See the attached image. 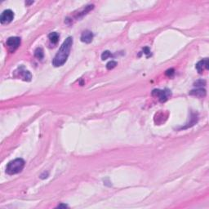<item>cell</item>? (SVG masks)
<instances>
[{
    "instance_id": "cell-11",
    "label": "cell",
    "mask_w": 209,
    "mask_h": 209,
    "mask_svg": "<svg viewBox=\"0 0 209 209\" xmlns=\"http://www.w3.org/2000/svg\"><path fill=\"white\" fill-rule=\"evenodd\" d=\"M34 56H35V57L36 58H38L39 60H42V58H43V56H44V54H43V51H42V49L41 48H38L35 50V51H34Z\"/></svg>"
},
{
    "instance_id": "cell-12",
    "label": "cell",
    "mask_w": 209,
    "mask_h": 209,
    "mask_svg": "<svg viewBox=\"0 0 209 209\" xmlns=\"http://www.w3.org/2000/svg\"><path fill=\"white\" fill-rule=\"evenodd\" d=\"M116 65H117V62H116V61H110L109 63H107L106 67H107L108 70H112V69H114Z\"/></svg>"
},
{
    "instance_id": "cell-6",
    "label": "cell",
    "mask_w": 209,
    "mask_h": 209,
    "mask_svg": "<svg viewBox=\"0 0 209 209\" xmlns=\"http://www.w3.org/2000/svg\"><path fill=\"white\" fill-rule=\"evenodd\" d=\"M92 39H93V34L89 30H85L81 35V41L85 43H90L92 41Z\"/></svg>"
},
{
    "instance_id": "cell-1",
    "label": "cell",
    "mask_w": 209,
    "mask_h": 209,
    "mask_svg": "<svg viewBox=\"0 0 209 209\" xmlns=\"http://www.w3.org/2000/svg\"><path fill=\"white\" fill-rule=\"evenodd\" d=\"M72 45H73V39L71 37H69L63 42L62 45L61 46L59 51H57V55L52 60V65L55 67H59L65 64V61L68 59Z\"/></svg>"
},
{
    "instance_id": "cell-14",
    "label": "cell",
    "mask_w": 209,
    "mask_h": 209,
    "mask_svg": "<svg viewBox=\"0 0 209 209\" xmlns=\"http://www.w3.org/2000/svg\"><path fill=\"white\" fill-rule=\"evenodd\" d=\"M173 73H174V70H173V69H171V70H169L167 71V73H166V74L169 76V75H171V74H173Z\"/></svg>"
},
{
    "instance_id": "cell-4",
    "label": "cell",
    "mask_w": 209,
    "mask_h": 209,
    "mask_svg": "<svg viewBox=\"0 0 209 209\" xmlns=\"http://www.w3.org/2000/svg\"><path fill=\"white\" fill-rule=\"evenodd\" d=\"M13 19H14V12L10 9L5 10L0 17V21L2 24H8L11 22Z\"/></svg>"
},
{
    "instance_id": "cell-16",
    "label": "cell",
    "mask_w": 209,
    "mask_h": 209,
    "mask_svg": "<svg viewBox=\"0 0 209 209\" xmlns=\"http://www.w3.org/2000/svg\"><path fill=\"white\" fill-rule=\"evenodd\" d=\"M67 207V206H66V205H59V206H58V207Z\"/></svg>"
},
{
    "instance_id": "cell-8",
    "label": "cell",
    "mask_w": 209,
    "mask_h": 209,
    "mask_svg": "<svg viewBox=\"0 0 209 209\" xmlns=\"http://www.w3.org/2000/svg\"><path fill=\"white\" fill-rule=\"evenodd\" d=\"M19 74L20 76L25 81H30L32 79V75L31 73H30V71L26 70L24 69V67H20L19 68Z\"/></svg>"
},
{
    "instance_id": "cell-13",
    "label": "cell",
    "mask_w": 209,
    "mask_h": 209,
    "mask_svg": "<svg viewBox=\"0 0 209 209\" xmlns=\"http://www.w3.org/2000/svg\"><path fill=\"white\" fill-rule=\"evenodd\" d=\"M110 57H111V53H110L109 51H104L103 53H102L101 59L102 60H106Z\"/></svg>"
},
{
    "instance_id": "cell-9",
    "label": "cell",
    "mask_w": 209,
    "mask_h": 209,
    "mask_svg": "<svg viewBox=\"0 0 209 209\" xmlns=\"http://www.w3.org/2000/svg\"><path fill=\"white\" fill-rule=\"evenodd\" d=\"M190 95H194V96H199V97H204L206 96V91L203 89L202 88H198L196 90H193L190 92Z\"/></svg>"
},
{
    "instance_id": "cell-3",
    "label": "cell",
    "mask_w": 209,
    "mask_h": 209,
    "mask_svg": "<svg viewBox=\"0 0 209 209\" xmlns=\"http://www.w3.org/2000/svg\"><path fill=\"white\" fill-rule=\"evenodd\" d=\"M152 95L154 96L158 97V99L160 100V101L164 102L166 101L169 96H171V92L169 90H154L152 92Z\"/></svg>"
},
{
    "instance_id": "cell-7",
    "label": "cell",
    "mask_w": 209,
    "mask_h": 209,
    "mask_svg": "<svg viewBox=\"0 0 209 209\" xmlns=\"http://www.w3.org/2000/svg\"><path fill=\"white\" fill-rule=\"evenodd\" d=\"M196 69H197V70L198 71V73H203L205 69L207 70V69H208V61H207V58H206V59L204 60H202L199 62L197 63Z\"/></svg>"
},
{
    "instance_id": "cell-5",
    "label": "cell",
    "mask_w": 209,
    "mask_h": 209,
    "mask_svg": "<svg viewBox=\"0 0 209 209\" xmlns=\"http://www.w3.org/2000/svg\"><path fill=\"white\" fill-rule=\"evenodd\" d=\"M20 44V39L19 37H11L7 40V45L11 51L16 50Z\"/></svg>"
},
{
    "instance_id": "cell-10",
    "label": "cell",
    "mask_w": 209,
    "mask_h": 209,
    "mask_svg": "<svg viewBox=\"0 0 209 209\" xmlns=\"http://www.w3.org/2000/svg\"><path fill=\"white\" fill-rule=\"evenodd\" d=\"M48 39L50 40V42L51 43H57L59 40V34H57V32H52L51 34L48 35Z\"/></svg>"
},
{
    "instance_id": "cell-15",
    "label": "cell",
    "mask_w": 209,
    "mask_h": 209,
    "mask_svg": "<svg viewBox=\"0 0 209 209\" xmlns=\"http://www.w3.org/2000/svg\"><path fill=\"white\" fill-rule=\"evenodd\" d=\"M144 51H145V54H150V50H149V48H145Z\"/></svg>"
},
{
    "instance_id": "cell-2",
    "label": "cell",
    "mask_w": 209,
    "mask_h": 209,
    "mask_svg": "<svg viewBox=\"0 0 209 209\" xmlns=\"http://www.w3.org/2000/svg\"><path fill=\"white\" fill-rule=\"evenodd\" d=\"M25 160L22 158H16L12 161L9 162L7 167H6V173L9 175H14L20 173L25 167Z\"/></svg>"
}]
</instances>
